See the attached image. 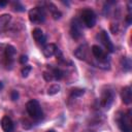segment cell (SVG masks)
Instances as JSON below:
<instances>
[{"instance_id": "1", "label": "cell", "mask_w": 132, "mask_h": 132, "mask_svg": "<svg viewBox=\"0 0 132 132\" xmlns=\"http://www.w3.org/2000/svg\"><path fill=\"white\" fill-rule=\"evenodd\" d=\"M26 110L28 114L35 121H40L43 117V111L42 108L37 100H30L26 104Z\"/></svg>"}, {"instance_id": "2", "label": "cell", "mask_w": 132, "mask_h": 132, "mask_svg": "<svg viewBox=\"0 0 132 132\" xmlns=\"http://www.w3.org/2000/svg\"><path fill=\"white\" fill-rule=\"evenodd\" d=\"M29 20L33 24H41L45 20V11L43 7H33L29 11Z\"/></svg>"}, {"instance_id": "3", "label": "cell", "mask_w": 132, "mask_h": 132, "mask_svg": "<svg viewBox=\"0 0 132 132\" xmlns=\"http://www.w3.org/2000/svg\"><path fill=\"white\" fill-rule=\"evenodd\" d=\"M118 125L119 128L123 132H131V111L128 113H120L118 117Z\"/></svg>"}, {"instance_id": "4", "label": "cell", "mask_w": 132, "mask_h": 132, "mask_svg": "<svg viewBox=\"0 0 132 132\" xmlns=\"http://www.w3.org/2000/svg\"><path fill=\"white\" fill-rule=\"evenodd\" d=\"M81 21L88 28H93L96 25V14L90 8H85L81 11Z\"/></svg>"}, {"instance_id": "5", "label": "cell", "mask_w": 132, "mask_h": 132, "mask_svg": "<svg viewBox=\"0 0 132 132\" xmlns=\"http://www.w3.org/2000/svg\"><path fill=\"white\" fill-rule=\"evenodd\" d=\"M70 34H71L72 38H74V39L80 38V36L82 34V24L79 19H77V18L72 19L71 24H70Z\"/></svg>"}, {"instance_id": "6", "label": "cell", "mask_w": 132, "mask_h": 132, "mask_svg": "<svg viewBox=\"0 0 132 132\" xmlns=\"http://www.w3.org/2000/svg\"><path fill=\"white\" fill-rule=\"evenodd\" d=\"M113 98H114V93L112 90L110 89H106V90H103L102 92V95H101V99H100V102H101V105L108 109L112 102H113Z\"/></svg>"}, {"instance_id": "7", "label": "cell", "mask_w": 132, "mask_h": 132, "mask_svg": "<svg viewBox=\"0 0 132 132\" xmlns=\"http://www.w3.org/2000/svg\"><path fill=\"white\" fill-rule=\"evenodd\" d=\"M99 38H100L101 42L103 43V45L105 46V48L109 53H112L114 51V46H113V44H112V42H111V40H110V38H109V36H108L106 31L102 30L100 32V34H99Z\"/></svg>"}, {"instance_id": "8", "label": "cell", "mask_w": 132, "mask_h": 132, "mask_svg": "<svg viewBox=\"0 0 132 132\" xmlns=\"http://www.w3.org/2000/svg\"><path fill=\"white\" fill-rule=\"evenodd\" d=\"M92 54L95 57L96 61H108V57L106 55V53L99 46V45H93L92 46Z\"/></svg>"}, {"instance_id": "9", "label": "cell", "mask_w": 132, "mask_h": 132, "mask_svg": "<svg viewBox=\"0 0 132 132\" xmlns=\"http://www.w3.org/2000/svg\"><path fill=\"white\" fill-rule=\"evenodd\" d=\"M32 36H33V38H34V40L36 41L37 44H40V45L45 44L46 37H45V35H44V33L42 32L41 29L35 28V29L32 31Z\"/></svg>"}, {"instance_id": "10", "label": "cell", "mask_w": 132, "mask_h": 132, "mask_svg": "<svg viewBox=\"0 0 132 132\" xmlns=\"http://www.w3.org/2000/svg\"><path fill=\"white\" fill-rule=\"evenodd\" d=\"M1 127H2V130L4 132H12L13 129H14V125H13V122L12 120L7 117V116H4L1 120Z\"/></svg>"}, {"instance_id": "11", "label": "cell", "mask_w": 132, "mask_h": 132, "mask_svg": "<svg viewBox=\"0 0 132 132\" xmlns=\"http://www.w3.org/2000/svg\"><path fill=\"white\" fill-rule=\"evenodd\" d=\"M74 56L79 60H86L88 57V45L81 44L74 51Z\"/></svg>"}, {"instance_id": "12", "label": "cell", "mask_w": 132, "mask_h": 132, "mask_svg": "<svg viewBox=\"0 0 132 132\" xmlns=\"http://www.w3.org/2000/svg\"><path fill=\"white\" fill-rule=\"evenodd\" d=\"M121 98H122V101H123L125 104H130V103H131V100H132V93H131V88H130L129 86L124 87V88L122 89Z\"/></svg>"}, {"instance_id": "13", "label": "cell", "mask_w": 132, "mask_h": 132, "mask_svg": "<svg viewBox=\"0 0 132 132\" xmlns=\"http://www.w3.org/2000/svg\"><path fill=\"white\" fill-rule=\"evenodd\" d=\"M58 47L56 44L54 43H48V44H45L42 48V54L45 58H51L52 56H54L57 52Z\"/></svg>"}, {"instance_id": "14", "label": "cell", "mask_w": 132, "mask_h": 132, "mask_svg": "<svg viewBox=\"0 0 132 132\" xmlns=\"http://www.w3.org/2000/svg\"><path fill=\"white\" fill-rule=\"evenodd\" d=\"M11 21V15L8 13H4L0 15V33H2L3 31L6 30V28L8 27L9 23Z\"/></svg>"}, {"instance_id": "15", "label": "cell", "mask_w": 132, "mask_h": 132, "mask_svg": "<svg viewBox=\"0 0 132 132\" xmlns=\"http://www.w3.org/2000/svg\"><path fill=\"white\" fill-rule=\"evenodd\" d=\"M15 53H16V51H15L14 46H12V45H7L6 48H5V58H6V60H8V61H13V58H14V56H15Z\"/></svg>"}, {"instance_id": "16", "label": "cell", "mask_w": 132, "mask_h": 132, "mask_svg": "<svg viewBox=\"0 0 132 132\" xmlns=\"http://www.w3.org/2000/svg\"><path fill=\"white\" fill-rule=\"evenodd\" d=\"M50 71L52 73L53 78L56 79V80H59V79L63 78V76H64V72L61 69H59V68H52V67H50Z\"/></svg>"}, {"instance_id": "17", "label": "cell", "mask_w": 132, "mask_h": 132, "mask_svg": "<svg viewBox=\"0 0 132 132\" xmlns=\"http://www.w3.org/2000/svg\"><path fill=\"white\" fill-rule=\"evenodd\" d=\"M46 5H47V7H48V9L51 10V12H52V15H53V18L55 19V20H58V19H60L61 18V15H62V13L58 10V8L53 4V3H46Z\"/></svg>"}, {"instance_id": "18", "label": "cell", "mask_w": 132, "mask_h": 132, "mask_svg": "<svg viewBox=\"0 0 132 132\" xmlns=\"http://www.w3.org/2000/svg\"><path fill=\"white\" fill-rule=\"evenodd\" d=\"M60 90H61L60 85L55 84V85H52V86L47 89V94H48V95H55V94L59 93V92H60Z\"/></svg>"}, {"instance_id": "19", "label": "cell", "mask_w": 132, "mask_h": 132, "mask_svg": "<svg viewBox=\"0 0 132 132\" xmlns=\"http://www.w3.org/2000/svg\"><path fill=\"white\" fill-rule=\"evenodd\" d=\"M85 93V90L84 89H73L71 91V94H70V97L71 98H76V97H80L81 95H84Z\"/></svg>"}, {"instance_id": "20", "label": "cell", "mask_w": 132, "mask_h": 132, "mask_svg": "<svg viewBox=\"0 0 132 132\" xmlns=\"http://www.w3.org/2000/svg\"><path fill=\"white\" fill-rule=\"evenodd\" d=\"M31 70H32V67H31L30 65L24 66L23 69H22V76H23V77H27V76L29 75V73L31 72Z\"/></svg>"}, {"instance_id": "21", "label": "cell", "mask_w": 132, "mask_h": 132, "mask_svg": "<svg viewBox=\"0 0 132 132\" xmlns=\"http://www.w3.org/2000/svg\"><path fill=\"white\" fill-rule=\"evenodd\" d=\"M122 63H123V69L125 70H130L131 68V63H130V60L128 58H124L122 60Z\"/></svg>"}, {"instance_id": "22", "label": "cell", "mask_w": 132, "mask_h": 132, "mask_svg": "<svg viewBox=\"0 0 132 132\" xmlns=\"http://www.w3.org/2000/svg\"><path fill=\"white\" fill-rule=\"evenodd\" d=\"M43 77H44V79H45V80H47V81H51V80H53V79H54V78H53V76H52V73H51L50 69L43 72Z\"/></svg>"}, {"instance_id": "23", "label": "cell", "mask_w": 132, "mask_h": 132, "mask_svg": "<svg viewBox=\"0 0 132 132\" xmlns=\"http://www.w3.org/2000/svg\"><path fill=\"white\" fill-rule=\"evenodd\" d=\"M27 62H28V57L25 56V55L21 56V58H20V63H21V64H25V63H27Z\"/></svg>"}, {"instance_id": "24", "label": "cell", "mask_w": 132, "mask_h": 132, "mask_svg": "<svg viewBox=\"0 0 132 132\" xmlns=\"http://www.w3.org/2000/svg\"><path fill=\"white\" fill-rule=\"evenodd\" d=\"M18 98H19V93L16 91H12L11 92V99L13 101H15V100H18Z\"/></svg>"}, {"instance_id": "25", "label": "cell", "mask_w": 132, "mask_h": 132, "mask_svg": "<svg viewBox=\"0 0 132 132\" xmlns=\"http://www.w3.org/2000/svg\"><path fill=\"white\" fill-rule=\"evenodd\" d=\"M7 4V1H0V6H5Z\"/></svg>"}, {"instance_id": "26", "label": "cell", "mask_w": 132, "mask_h": 132, "mask_svg": "<svg viewBox=\"0 0 132 132\" xmlns=\"http://www.w3.org/2000/svg\"><path fill=\"white\" fill-rule=\"evenodd\" d=\"M47 132H56V131H55V130H48Z\"/></svg>"}, {"instance_id": "27", "label": "cell", "mask_w": 132, "mask_h": 132, "mask_svg": "<svg viewBox=\"0 0 132 132\" xmlns=\"http://www.w3.org/2000/svg\"><path fill=\"white\" fill-rule=\"evenodd\" d=\"M1 87H2V85H1V82H0V88H1Z\"/></svg>"}]
</instances>
